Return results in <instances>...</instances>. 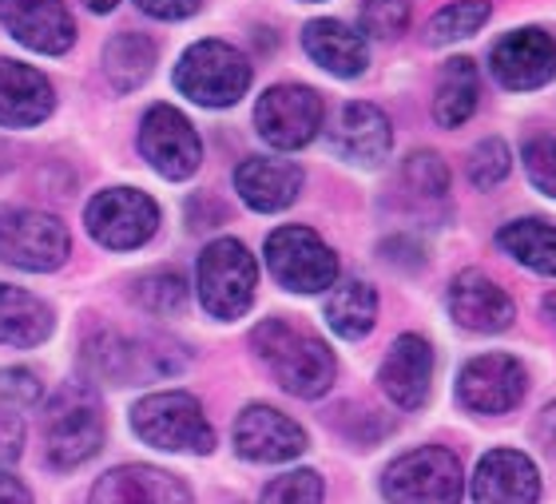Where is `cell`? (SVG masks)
<instances>
[{
    "instance_id": "1",
    "label": "cell",
    "mask_w": 556,
    "mask_h": 504,
    "mask_svg": "<svg viewBox=\"0 0 556 504\" xmlns=\"http://www.w3.org/2000/svg\"><path fill=\"white\" fill-rule=\"evenodd\" d=\"M251 345H255L258 362L270 369V378L294 398L314 402V398H323L334 386V354L326 350L323 338L290 326L287 318H267L263 326H255Z\"/></svg>"
},
{
    "instance_id": "2",
    "label": "cell",
    "mask_w": 556,
    "mask_h": 504,
    "mask_svg": "<svg viewBox=\"0 0 556 504\" xmlns=\"http://www.w3.org/2000/svg\"><path fill=\"white\" fill-rule=\"evenodd\" d=\"M104 445V405L88 381H64L45 410V449L52 469H76Z\"/></svg>"
},
{
    "instance_id": "3",
    "label": "cell",
    "mask_w": 556,
    "mask_h": 504,
    "mask_svg": "<svg viewBox=\"0 0 556 504\" xmlns=\"http://www.w3.org/2000/svg\"><path fill=\"white\" fill-rule=\"evenodd\" d=\"M131 429L139 441L163 453H211L215 449V429L199 398L184 390L151 393L131 410Z\"/></svg>"
},
{
    "instance_id": "4",
    "label": "cell",
    "mask_w": 556,
    "mask_h": 504,
    "mask_svg": "<svg viewBox=\"0 0 556 504\" xmlns=\"http://www.w3.org/2000/svg\"><path fill=\"white\" fill-rule=\"evenodd\" d=\"M255 282H258V266L255 254L247 251L239 239H215L207 251L199 254V270H195V287L199 302L211 318L235 322L243 318L251 302H255Z\"/></svg>"
},
{
    "instance_id": "5",
    "label": "cell",
    "mask_w": 556,
    "mask_h": 504,
    "mask_svg": "<svg viewBox=\"0 0 556 504\" xmlns=\"http://www.w3.org/2000/svg\"><path fill=\"white\" fill-rule=\"evenodd\" d=\"M175 84L187 100L203 108H231L251 88V60L227 40H199L179 60Z\"/></svg>"
},
{
    "instance_id": "6",
    "label": "cell",
    "mask_w": 556,
    "mask_h": 504,
    "mask_svg": "<svg viewBox=\"0 0 556 504\" xmlns=\"http://www.w3.org/2000/svg\"><path fill=\"white\" fill-rule=\"evenodd\" d=\"M382 493L390 504H457L465 493L462 461L450 449H409L382 472Z\"/></svg>"
},
{
    "instance_id": "7",
    "label": "cell",
    "mask_w": 556,
    "mask_h": 504,
    "mask_svg": "<svg viewBox=\"0 0 556 504\" xmlns=\"http://www.w3.org/2000/svg\"><path fill=\"white\" fill-rule=\"evenodd\" d=\"M88 366L96 378L116 386H139L151 378H167L184 369V354L175 342H136L116 330H100L88 338Z\"/></svg>"
},
{
    "instance_id": "8",
    "label": "cell",
    "mask_w": 556,
    "mask_h": 504,
    "mask_svg": "<svg viewBox=\"0 0 556 504\" xmlns=\"http://www.w3.org/2000/svg\"><path fill=\"white\" fill-rule=\"evenodd\" d=\"M270 275L294 294H318L338 282V254L311 227H278L267 239Z\"/></svg>"
},
{
    "instance_id": "9",
    "label": "cell",
    "mask_w": 556,
    "mask_h": 504,
    "mask_svg": "<svg viewBox=\"0 0 556 504\" xmlns=\"http://www.w3.org/2000/svg\"><path fill=\"white\" fill-rule=\"evenodd\" d=\"M68 251V230H64V223L56 215H45V211H33V206L0 211V263L45 275V270L64 266Z\"/></svg>"
},
{
    "instance_id": "10",
    "label": "cell",
    "mask_w": 556,
    "mask_h": 504,
    "mask_svg": "<svg viewBox=\"0 0 556 504\" xmlns=\"http://www.w3.org/2000/svg\"><path fill=\"white\" fill-rule=\"evenodd\" d=\"M84 223L88 235L108 251H136L160 230V206L136 187H112L88 203Z\"/></svg>"
},
{
    "instance_id": "11",
    "label": "cell",
    "mask_w": 556,
    "mask_h": 504,
    "mask_svg": "<svg viewBox=\"0 0 556 504\" xmlns=\"http://www.w3.org/2000/svg\"><path fill=\"white\" fill-rule=\"evenodd\" d=\"M323 112V96L314 92V88H306V84H278V88L263 92V100H258L255 127L270 148L294 151L306 148L318 136Z\"/></svg>"
},
{
    "instance_id": "12",
    "label": "cell",
    "mask_w": 556,
    "mask_h": 504,
    "mask_svg": "<svg viewBox=\"0 0 556 504\" xmlns=\"http://www.w3.org/2000/svg\"><path fill=\"white\" fill-rule=\"evenodd\" d=\"M139 151H143V160H148L163 179H187V175L199 172V160H203L199 131L191 127V119H187L179 108H172V103H155V108L143 115Z\"/></svg>"
},
{
    "instance_id": "13",
    "label": "cell",
    "mask_w": 556,
    "mask_h": 504,
    "mask_svg": "<svg viewBox=\"0 0 556 504\" xmlns=\"http://www.w3.org/2000/svg\"><path fill=\"white\" fill-rule=\"evenodd\" d=\"M525 390H529V374L509 354L473 357V362H465L462 378H457V402L469 413H485V417L517 410Z\"/></svg>"
},
{
    "instance_id": "14",
    "label": "cell",
    "mask_w": 556,
    "mask_h": 504,
    "mask_svg": "<svg viewBox=\"0 0 556 504\" xmlns=\"http://www.w3.org/2000/svg\"><path fill=\"white\" fill-rule=\"evenodd\" d=\"M489 68H493L501 88H509V92L545 88L556 76V40L545 28H517L493 45Z\"/></svg>"
},
{
    "instance_id": "15",
    "label": "cell",
    "mask_w": 556,
    "mask_h": 504,
    "mask_svg": "<svg viewBox=\"0 0 556 504\" xmlns=\"http://www.w3.org/2000/svg\"><path fill=\"white\" fill-rule=\"evenodd\" d=\"M0 24L12 40L45 56H60L76 45V21L64 0H0Z\"/></svg>"
},
{
    "instance_id": "16",
    "label": "cell",
    "mask_w": 556,
    "mask_h": 504,
    "mask_svg": "<svg viewBox=\"0 0 556 504\" xmlns=\"http://www.w3.org/2000/svg\"><path fill=\"white\" fill-rule=\"evenodd\" d=\"M235 449L239 457L258 461V465H282L306 453V433L299 421L270 405H247L235 421Z\"/></svg>"
},
{
    "instance_id": "17",
    "label": "cell",
    "mask_w": 556,
    "mask_h": 504,
    "mask_svg": "<svg viewBox=\"0 0 556 504\" xmlns=\"http://www.w3.org/2000/svg\"><path fill=\"white\" fill-rule=\"evenodd\" d=\"M386 398L402 410H421L429 398V381H433V345L421 333H402L390 354L382 357L378 369Z\"/></svg>"
},
{
    "instance_id": "18",
    "label": "cell",
    "mask_w": 556,
    "mask_h": 504,
    "mask_svg": "<svg viewBox=\"0 0 556 504\" xmlns=\"http://www.w3.org/2000/svg\"><path fill=\"white\" fill-rule=\"evenodd\" d=\"M541 472L517 449H493L473 472V504H536Z\"/></svg>"
},
{
    "instance_id": "19",
    "label": "cell",
    "mask_w": 556,
    "mask_h": 504,
    "mask_svg": "<svg viewBox=\"0 0 556 504\" xmlns=\"http://www.w3.org/2000/svg\"><path fill=\"white\" fill-rule=\"evenodd\" d=\"M450 314L465 330L501 333L513 326L517 306H513V299L493 282V278H485L481 270H465V275L453 278V287H450Z\"/></svg>"
},
{
    "instance_id": "20",
    "label": "cell",
    "mask_w": 556,
    "mask_h": 504,
    "mask_svg": "<svg viewBox=\"0 0 556 504\" xmlns=\"http://www.w3.org/2000/svg\"><path fill=\"white\" fill-rule=\"evenodd\" d=\"M88 504H195L175 472L151 465H124L96 481Z\"/></svg>"
},
{
    "instance_id": "21",
    "label": "cell",
    "mask_w": 556,
    "mask_h": 504,
    "mask_svg": "<svg viewBox=\"0 0 556 504\" xmlns=\"http://www.w3.org/2000/svg\"><path fill=\"white\" fill-rule=\"evenodd\" d=\"M235 191L243 196L251 211L275 215L290 206L302 191V167L290 160H267V155H251L235 167Z\"/></svg>"
},
{
    "instance_id": "22",
    "label": "cell",
    "mask_w": 556,
    "mask_h": 504,
    "mask_svg": "<svg viewBox=\"0 0 556 504\" xmlns=\"http://www.w3.org/2000/svg\"><path fill=\"white\" fill-rule=\"evenodd\" d=\"M56 108L52 84L28 64L0 60V127H36Z\"/></svg>"
},
{
    "instance_id": "23",
    "label": "cell",
    "mask_w": 556,
    "mask_h": 504,
    "mask_svg": "<svg viewBox=\"0 0 556 504\" xmlns=\"http://www.w3.org/2000/svg\"><path fill=\"white\" fill-rule=\"evenodd\" d=\"M330 143H334L342 160L374 167V163L386 160V151L394 143V131H390L386 112H378L374 103H346L342 115H338V127L330 131Z\"/></svg>"
},
{
    "instance_id": "24",
    "label": "cell",
    "mask_w": 556,
    "mask_h": 504,
    "mask_svg": "<svg viewBox=\"0 0 556 504\" xmlns=\"http://www.w3.org/2000/svg\"><path fill=\"white\" fill-rule=\"evenodd\" d=\"M302 48L311 52L314 64H323L330 76H342V80L362 76L366 64H370L366 40L342 21H311L306 33H302Z\"/></svg>"
},
{
    "instance_id": "25",
    "label": "cell",
    "mask_w": 556,
    "mask_h": 504,
    "mask_svg": "<svg viewBox=\"0 0 556 504\" xmlns=\"http://www.w3.org/2000/svg\"><path fill=\"white\" fill-rule=\"evenodd\" d=\"M52 333V310L21 287L0 282V345H40Z\"/></svg>"
},
{
    "instance_id": "26",
    "label": "cell",
    "mask_w": 556,
    "mask_h": 504,
    "mask_svg": "<svg viewBox=\"0 0 556 504\" xmlns=\"http://www.w3.org/2000/svg\"><path fill=\"white\" fill-rule=\"evenodd\" d=\"M497 247L536 275L556 278V227L545 218H513L497 230Z\"/></svg>"
},
{
    "instance_id": "27",
    "label": "cell",
    "mask_w": 556,
    "mask_h": 504,
    "mask_svg": "<svg viewBox=\"0 0 556 504\" xmlns=\"http://www.w3.org/2000/svg\"><path fill=\"white\" fill-rule=\"evenodd\" d=\"M326 322L346 342L366 338L374 330V322H378V294H374L370 282H362V278L338 282L330 290V299H326Z\"/></svg>"
},
{
    "instance_id": "28",
    "label": "cell",
    "mask_w": 556,
    "mask_h": 504,
    "mask_svg": "<svg viewBox=\"0 0 556 504\" xmlns=\"http://www.w3.org/2000/svg\"><path fill=\"white\" fill-rule=\"evenodd\" d=\"M477 96H481V72L469 56H453L441 68L438 96H433V115L441 127H462L477 112Z\"/></svg>"
},
{
    "instance_id": "29",
    "label": "cell",
    "mask_w": 556,
    "mask_h": 504,
    "mask_svg": "<svg viewBox=\"0 0 556 504\" xmlns=\"http://www.w3.org/2000/svg\"><path fill=\"white\" fill-rule=\"evenodd\" d=\"M104 72L116 92H136L155 72V40L143 33H119L104 48Z\"/></svg>"
},
{
    "instance_id": "30",
    "label": "cell",
    "mask_w": 556,
    "mask_h": 504,
    "mask_svg": "<svg viewBox=\"0 0 556 504\" xmlns=\"http://www.w3.org/2000/svg\"><path fill=\"white\" fill-rule=\"evenodd\" d=\"M493 4L489 0H453L445 9L426 24V40L429 45H453V40H465L473 36L481 24L489 21Z\"/></svg>"
},
{
    "instance_id": "31",
    "label": "cell",
    "mask_w": 556,
    "mask_h": 504,
    "mask_svg": "<svg viewBox=\"0 0 556 504\" xmlns=\"http://www.w3.org/2000/svg\"><path fill=\"white\" fill-rule=\"evenodd\" d=\"M136 302L155 318H175L187 310V278L175 270H155V275L139 278Z\"/></svg>"
},
{
    "instance_id": "32",
    "label": "cell",
    "mask_w": 556,
    "mask_h": 504,
    "mask_svg": "<svg viewBox=\"0 0 556 504\" xmlns=\"http://www.w3.org/2000/svg\"><path fill=\"white\" fill-rule=\"evenodd\" d=\"M402 179H406V191H414L417 199H433V203H441L450 191V167L433 151L409 155L406 167H402Z\"/></svg>"
},
{
    "instance_id": "33",
    "label": "cell",
    "mask_w": 556,
    "mask_h": 504,
    "mask_svg": "<svg viewBox=\"0 0 556 504\" xmlns=\"http://www.w3.org/2000/svg\"><path fill=\"white\" fill-rule=\"evenodd\" d=\"M326 489L323 477L314 469H294L287 477H275V481L263 489V501L258 504H323Z\"/></svg>"
},
{
    "instance_id": "34",
    "label": "cell",
    "mask_w": 556,
    "mask_h": 504,
    "mask_svg": "<svg viewBox=\"0 0 556 504\" xmlns=\"http://www.w3.org/2000/svg\"><path fill=\"white\" fill-rule=\"evenodd\" d=\"M409 0H366L362 4V28L378 40H397L409 28Z\"/></svg>"
},
{
    "instance_id": "35",
    "label": "cell",
    "mask_w": 556,
    "mask_h": 504,
    "mask_svg": "<svg viewBox=\"0 0 556 504\" xmlns=\"http://www.w3.org/2000/svg\"><path fill=\"white\" fill-rule=\"evenodd\" d=\"M509 172H513V151L505 148L501 139H485V143H477L473 160H469V179H473V187L489 191V187H497Z\"/></svg>"
},
{
    "instance_id": "36",
    "label": "cell",
    "mask_w": 556,
    "mask_h": 504,
    "mask_svg": "<svg viewBox=\"0 0 556 504\" xmlns=\"http://www.w3.org/2000/svg\"><path fill=\"white\" fill-rule=\"evenodd\" d=\"M521 160L536 191H545V196L556 199V136H533L525 143Z\"/></svg>"
},
{
    "instance_id": "37",
    "label": "cell",
    "mask_w": 556,
    "mask_h": 504,
    "mask_svg": "<svg viewBox=\"0 0 556 504\" xmlns=\"http://www.w3.org/2000/svg\"><path fill=\"white\" fill-rule=\"evenodd\" d=\"M40 378L33 369H0V402L16 405V410H28V405L40 402Z\"/></svg>"
},
{
    "instance_id": "38",
    "label": "cell",
    "mask_w": 556,
    "mask_h": 504,
    "mask_svg": "<svg viewBox=\"0 0 556 504\" xmlns=\"http://www.w3.org/2000/svg\"><path fill=\"white\" fill-rule=\"evenodd\" d=\"M24 453V421L16 413H0V465L21 461Z\"/></svg>"
},
{
    "instance_id": "39",
    "label": "cell",
    "mask_w": 556,
    "mask_h": 504,
    "mask_svg": "<svg viewBox=\"0 0 556 504\" xmlns=\"http://www.w3.org/2000/svg\"><path fill=\"white\" fill-rule=\"evenodd\" d=\"M136 4L148 12V16H155V21H184V16L199 12L203 0H136Z\"/></svg>"
},
{
    "instance_id": "40",
    "label": "cell",
    "mask_w": 556,
    "mask_h": 504,
    "mask_svg": "<svg viewBox=\"0 0 556 504\" xmlns=\"http://www.w3.org/2000/svg\"><path fill=\"white\" fill-rule=\"evenodd\" d=\"M0 504H33V496H28V489H24L16 477H12L4 465H0Z\"/></svg>"
},
{
    "instance_id": "41",
    "label": "cell",
    "mask_w": 556,
    "mask_h": 504,
    "mask_svg": "<svg viewBox=\"0 0 556 504\" xmlns=\"http://www.w3.org/2000/svg\"><path fill=\"white\" fill-rule=\"evenodd\" d=\"M541 429H545L548 445L556 449V405H548V410H545V417H541Z\"/></svg>"
},
{
    "instance_id": "42",
    "label": "cell",
    "mask_w": 556,
    "mask_h": 504,
    "mask_svg": "<svg viewBox=\"0 0 556 504\" xmlns=\"http://www.w3.org/2000/svg\"><path fill=\"white\" fill-rule=\"evenodd\" d=\"M84 4H88L92 12H112L119 4V0H84Z\"/></svg>"
}]
</instances>
